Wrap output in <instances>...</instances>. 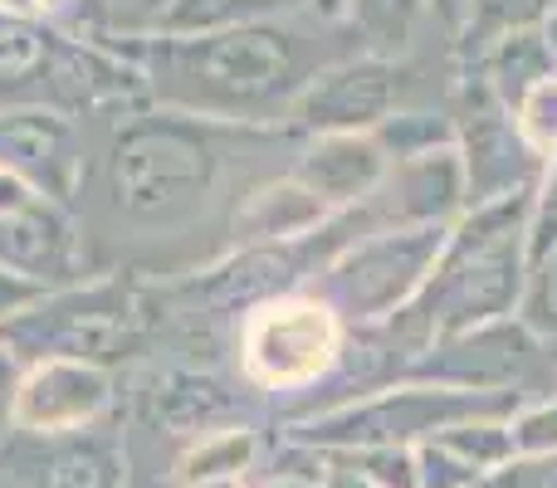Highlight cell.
<instances>
[{
    "label": "cell",
    "instance_id": "cell-20",
    "mask_svg": "<svg viewBox=\"0 0 557 488\" xmlns=\"http://www.w3.org/2000/svg\"><path fill=\"white\" fill-rule=\"evenodd\" d=\"M255 464H260V435L235 421V425H221V430H206L196 440H186L182 454H176L172 484L176 488L245 484V479H255Z\"/></svg>",
    "mask_w": 557,
    "mask_h": 488
},
{
    "label": "cell",
    "instance_id": "cell-38",
    "mask_svg": "<svg viewBox=\"0 0 557 488\" xmlns=\"http://www.w3.org/2000/svg\"><path fill=\"white\" fill-rule=\"evenodd\" d=\"M29 10H35V15H45V20L69 25V20H74V10H78V0H29Z\"/></svg>",
    "mask_w": 557,
    "mask_h": 488
},
{
    "label": "cell",
    "instance_id": "cell-33",
    "mask_svg": "<svg viewBox=\"0 0 557 488\" xmlns=\"http://www.w3.org/2000/svg\"><path fill=\"white\" fill-rule=\"evenodd\" d=\"M480 488H557V454H513Z\"/></svg>",
    "mask_w": 557,
    "mask_h": 488
},
{
    "label": "cell",
    "instance_id": "cell-10",
    "mask_svg": "<svg viewBox=\"0 0 557 488\" xmlns=\"http://www.w3.org/2000/svg\"><path fill=\"white\" fill-rule=\"evenodd\" d=\"M123 386L117 372L94 362H69V356H45L20 372L15 391V435H84L98 425L123 421Z\"/></svg>",
    "mask_w": 557,
    "mask_h": 488
},
{
    "label": "cell",
    "instance_id": "cell-7",
    "mask_svg": "<svg viewBox=\"0 0 557 488\" xmlns=\"http://www.w3.org/2000/svg\"><path fill=\"white\" fill-rule=\"evenodd\" d=\"M450 225H411V230H372L362 240L343 245L313 278L308 293H318L343 327H382L425 288L435 259L445 249Z\"/></svg>",
    "mask_w": 557,
    "mask_h": 488
},
{
    "label": "cell",
    "instance_id": "cell-35",
    "mask_svg": "<svg viewBox=\"0 0 557 488\" xmlns=\"http://www.w3.org/2000/svg\"><path fill=\"white\" fill-rule=\"evenodd\" d=\"M20 372H25V366L15 362V352H10L5 342H0V445L15 435V391H20Z\"/></svg>",
    "mask_w": 557,
    "mask_h": 488
},
{
    "label": "cell",
    "instance_id": "cell-30",
    "mask_svg": "<svg viewBox=\"0 0 557 488\" xmlns=\"http://www.w3.org/2000/svg\"><path fill=\"white\" fill-rule=\"evenodd\" d=\"M557 249V162H548L529 196V268Z\"/></svg>",
    "mask_w": 557,
    "mask_h": 488
},
{
    "label": "cell",
    "instance_id": "cell-29",
    "mask_svg": "<svg viewBox=\"0 0 557 488\" xmlns=\"http://www.w3.org/2000/svg\"><path fill=\"white\" fill-rule=\"evenodd\" d=\"M411 454H416V479H421V488H480L484 484V474L470 460H460L441 435L421 440Z\"/></svg>",
    "mask_w": 557,
    "mask_h": 488
},
{
    "label": "cell",
    "instance_id": "cell-22",
    "mask_svg": "<svg viewBox=\"0 0 557 488\" xmlns=\"http://www.w3.org/2000/svg\"><path fill=\"white\" fill-rule=\"evenodd\" d=\"M435 0H343V25L367 54L396 59L425 25Z\"/></svg>",
    "mask_w": 557,
    "mask_h": 488
},
{
    "label": "cell",
    "instance_id": "cell-17",
    "mask_svg": "<svg viewBox=\"0 0 557 488\" xmlns=\"http://www.w3.org/2000/svg\"><path fill=\"white\" fill-rule=\"evenodd\" d=\"M69 35L35 10H0V108H49Z\"/></svg>",
    "mask_w": 557,
    "mask_h": 488
},
{
    "label": "cell",
    "instance_id": "cell-37",
    "mask_svg": "<svg viewBox=\"0 0 557 488\" xmlns=\"http://www.w3.org/2000/svg\"><path fill=\"white\" fill-rule=\"evenodd\" d=\"M35 201H45V196H35L20 176L0 172V221H15V215H25Z\"/></svg>",
    "mask_w": 557,
    "mask_h": 488
},
{
    "label": "cell",
    "instance_id": "cell-16",
    "mask_svg": "<svg viewBox=\"0 0 557 488\" xmlns=\"http://www.w3.org/2000/svg\"><path fill=\"white\" fill-rule=\"evenodd\" d=\"M327 221H333V211H327L304 182H294L288 172L255 176V182L235 196L231 215H225L221 254H231V249L304 245V240H313Z\"/></svg>",
    "mask_w": 557,
    "mask_h": 488
},
{
    "label": "cell",
    "instance_id": "cell-27",
    "mask_svg": "<svg viewBox=\"0 0 557 488\" xmlns=\"http://www.w3.org/2000/svg\"><path fill=\"white\" fill-rule=\"evenodd\" d=\"M513 133H519V142L529 147V157L539 166L557 162V74L543 78L533 93H523V103L513 108Z\"/></svg>",
    "mask_w": 557,
    "mask_h": 488
},
{
    "label": "cell",
    "instance_id": "cell-5",
    "mask_svg": "<svg viewBox=\"0 0 557 488\" xmlns=\"http://www.w3.org/2000/svg\"><path fill=\"white\" fill-rule=\"evenodd\" d=\"M231 347H235L240 381L250 391L278 396V401L294 396L298 405L288 411V421H294L333 381L337 362L347 352V327L318 293L288 288V293L264 298L250 313L235 317Z\"/></svg>",
    "mask_w": 557,
    "mask_h": 488
},
{
    "label": "cell",
    "instance_id": "cell-26",
    "mask_svg": "<svg viewBox=\"0 0 557 488\" xmlns=\"http://www.w3.org/2000/svg\"><path fill=\"white\" fill-rule=\"evenodd\" d=\"M376 142L392 162H406V157H425L435 147H450L455 142V123L441 113H421V108H401L396 117H386L376 127Z\"/></svg>",
    "mask_w": 557,
    "mask_h": 488
},
{
    "label": "cell",
    "instance_id": "cell-3",
    "mask_svg": "<svg viewBox=\"0 0 557 488\" xmlns=\"http://www.w3.org/2000/svg\"><path fill=\"white\" fill-rule=\"evenodd\" d=\"M529 196L533 191L470 205L450 225L425 288L392 323H382L406 366L441 337L519 313L523 284H529Z\"/></svg>",
    "mask_w": 557,
    "mask_h": 488
},
{
    "label": "cell",
    "instance_id": "cell-39",
    "mask_svg": "<svg viewBox=\"0 0 557 488\" xmlns=\"http://www.w3.org/2000/svg\"><path fill=\"white\" fill-rule=\"evenodd\" d=\"M308 5H313L323 20H337V25H343V0H308Z\"/></svg>",
    "mask_w": 557,
    "mask_h": 488
},
{
    "label": "cell",
    "instance_id": "cell-32",
    "mask_svg": "<svg viewBox=\"0 0 557 488\" xmlns=\"http://www.w3.org/2000/svg\"><path fill=\"white\" fill-rule=\"evenodd\" d=\"M343 460H352L376 488H421L411 450H352V454H343Z\"/></svg>",
    "mask_w": 557,
    "mask_h": 488
},
{
    "label": "cell",
    "instance_id": "cell-14",
    "mask_svg": "<svg viewBox=\"0 0 557 488\" xmlns=\"http://www.w3.org/2000/svg\"><path fill=\"white\" fill-rule=\"evenodd\" d=\"M455 147L465 162V191L470 205H490L504 196L533 191L543 166L529 157V147L513 133V117L484 93L480 84H465V113L455 123Z\"/></svg>",
    "mask_w": 557,
    "mask_h": 488
},
{
    "label": "cell",
    "instance_id": "cell-11",
    "mask_svg": "<svg viewBox=\"0 0 557 488\" xmlns=\"http://www.w3.org/2000/svg\"><path fill=\"white\" fill-rule=\"evenodd\" d=\"M0 172L74 211L88 172V123L54 108H0Z\"/></svg>",
    "mask_w": 557,
    "mask_h": 488
},
{
    "label": "cell",
    "instance_id": "cell-8",
    "mask_svg": "<svg viewBox=\"0 0 557 488\" xmlns=\"http://www.w3.org/2000/svg\"><path fill=\"white\" fill-rule=\"evenodd\" d=\"M401 381L445 386V391H470V396L539 401V396L557 391V352L543 347L519 317H499V323L431 342L401 372Z\"/></svg>",
    "mask_w": 557,
    "mask_h": 488
},
{
    "label": "cell",
    "instance_id": "cell-36",
    "mask_svg": "<svg viewBox=\"0 0 557 488\" xmlns=\"http://www.w3.org/2000/svg\"><path fill=\"white\" fill-rule=\"evenodd\" d=\"M318 488H376V484L352 460H343V454H323V479H318Z\"/></svg>",
    "mask_w": 557,
    "mask_h": 488
},
{
    "label": "cell",
    "instance_id": "cell-21",
    "mask_svg": "<svg viewBox=\"0 0 557 488\" xmlns=\"http://www.w3.org/2000/svg\"><path fill=\"white\" fill-rule=\"evenodd\" d=\"M557 0H465L460 20H455V49H460L465 64L494 49L499 39L523 35V29H543V20L553 15Z\"/></svg>",
    "mask_w": 557,
    "mask_h": 488
},
{
    "label": "cell",
    "instance_id": "cell-23",
    "mask_svg": "<svg viewBox=\"0 0 557 488\" xmlns=\"http://www.w3.org/2000/svg\"><path fill=\"white\" fill-rule=\"evenodd\" d=\"M304 5L308 0H172L157 35H211V29L288 15V10H304Z\"/></svg>",
    "mask_w": 557,
    "mask_h": 488
},
{
    "label": "cell",
    "instance_id": "cell-34",
    "mask_svg": "<svg viewBox=\"0 0 557 488\" xmlns=\"http://www.w3.org/2000/svg\"><path fill=\"white\" fill-rule=\"evenodd\" d=\"M39 298H45V288H39V284H29V278L0 268V327L15 323V317L25 313V308H35Z\"/></svg>",
    "mask_w": 557,
    "mask_h": 488
},
{
    "label": "cell",
    "instance_id": "cell-6",
    "mask_svg": "<svg viewBox=\"0 0 557 488\" xmlns=\"http://www.w3.org/2000/svg\"><path fill=\"white\" fill-rule=\"evenodd\" d=\"M519 396H470L445 391V386H416L392 381L382 391H367L357 401H343L333 411L304 415L284 425V440L304 445L318 454H352V450H416L421 440L484 415H513Z\"/></svg>",
    "mask_w": 557,
    "mask_h": 488
},
{
    "label": "cell",
    "instance_id": "cell-28",
    "mask_svg": "<svg viewBox=\"0 0 557 488\" xmlns=\"http://www.w3.org/2000/svg\"><path fill=\"white\" fill-rule=\"evenodd\" d=\"M513 317H519V323L529 327L543 347H553V352H557V249L529 268L523 303H519V313H513Z\"/></svg>",
    "mask_w": 557,
    "mask_h": 488
},
{
    "label": "cell",
    "instance_id": "cell-13",
    "mask_svg": "<svg viewBox=\"0 0 557 488\" xmlns=\"http://www.w3.org/2000/svg\"><path fill=\"white\" fill-rule=\"evenodd\" d=\"M470 211L465 191L460 147H435L425 157L392 162L386 182L372 191V201L347 211L357 221V240L372 230H411V225H455Z\"/></svg>",
    "mask_w": 557,
    "mask_h": 488
},
{
    "label": "cell",
    "instance_id": "cell-40",
    "mask_svg": "<svg viewBox=\"0 0 557 488\" xmlns=\"http://www.w3.org/2000/svg\"><path fill=\"white\" fill-rule=\"evenodd\" d=\"M543 39H548V49H553V59H557V5H553V15L543 20Z\"/></svg>",
    "mask_w": 557,
    "mask_h": 488
},
{
    "label": "cell",
    "instance_id": "cell-9",
    "mask_svg": "<svg viewBox=\"0 0 557 488\" xmlns=\"http://www.w3.org/2000/svg\"><path fill=\"white\" fill-rule=\"evenodd\" d=\"M406 103V68L386 54H357L318 68L313 84L294 98L284 117L288 137L318 133H376L386 117H396Z\"/></svg>",
    "mask_w": 557,
    "mask_h": 488
},
{
    "label": "cell",
    "instance_id": "cell-41",
    "mask_svg": "<svg viewBox=\"0 0 557 488\" xmlns=\"http://www.w3.org/2000/svg\"><path fill=\"white\" fill-rule=\"evenodd\" d=\"M201 488H245V484H201Z\"/></svg>",
    "mask_w": 557,
    "mask_h": 488
},
{
    "label": "cell",
    "instance_id": "cell-12",
    "mask_svg": "<svg viewBox=\"0 0 557 488\" xmlns=\"http://www.w3.org/2000/svg\"><path fill=\"white\" fill-rule=\"evenodd\" d=\"M0 479L10 488H127V435L98 425L84 435H10L0 445Z\"/></svg>",
    "mask_w": 557,
    "mask_h": 488
},
{
    "label": "cell",
    "instance_id": "cell-19",
    "mask_svg": "<svg viewBox=\"0 0 557 488\" xmlns=\"http://www.w3.org/2000/svg\"><path fill=\"white\" fill-rule=\"evenodd\" d=\"M553 74H557V59H553L548 39H543V29H523V35L499 39V45L484 49L470 64V78L504 113H513V108L523 103V93H533V88Z\"/></svg>",
    "mask_w": 557,
    "mask_h": 488
},
{
    "label": "cell",
    "instance_id": "cell-31",
    "mask_svg": "<svg viewBox=\"0 0 557 488\" xmlns=\"http://www.w3.org/2000/svg\"><path fill=\"white\" fill-rule=\"evenodd\" d=\"M509 425L519 454H557V391L539 396V401H523L509 415Z\"/></svg>",
    "mask_w": 557,
    "mask_h": 488
},
{
    "label": "cell",
    "instance_id": "cell-18",
    "mask_svg": "<svg viewBox=\"0 0 557 488\" xmlns=\"http://www.w3.org/2000/svg\"><path fill=\"white\" fill-rule=\"evenodd\" d=\"M143 415L152 430L176 435V440H196L206 430L235 425V396L225 391V381H215L206 366H157L143 386Z\"/></svg>",
    "mask_w": 557,
    "mask_h": 488
},
{
    "label": "cell",
    "instance_id": "cell-15",
    "mask_svg": "<svg viewBox=\"0 0 557 488\" xmlns=\"http://www.w3.org/2000/svg\"><path fill=\"white\" fill-rule=\"evenodd\" d=\"M284 172L304 182L333 215H347L372 201V191L392 172V157L382 152L376 133H318L298 137Z\"/></svg>",
    "mask_w": 557,
    "mask_h": 488
},
{
    "label": "cell",
    "instance_id": "cell-1",
    "mask_svg": "<svg viewBox=\"0 0 557 488\" xmlns=\"http://www.w3.org/2000/svg\"><path fill=\"white\" fill-rule=\"evenodd\" d=\"M255 127H225L172 108L88 123V172L78 186V230L94 274H162V249L225 230L235 196L231 166L240 147L260 142Z\"/></svg>",
    "mask_w": 557,
    "mask_h": 488
},
{
    "label": "cell",
    "instance_id": "cell-25",
    "mask_svg": "<svg viewBox=\"0 0 557 488\" xmlns=\"http://www.w3.org/2000/svg\"><path fill=\"white\" fill-rule=\"evenodd\" d=\"M441 440L450 445L460 460H470L474 470L490 479L494 470H504V464L513 460V425L509 415H484V421H465V425H450V430H441Z\"/></svg>",
    "mask_w": 557,
    "mask_h": 488
},
{
    "label": "cell",
    "instance_id": "cell-2",
    "mask_svg": "<svg viewBox=\"0 0 557 488\" xmlns=\"http://www.w3.org/2000/svg\"><path fill=\"white\" fill-rule=\"evenodd\" d=\"M157 108L225 127L284 133L294 98L313 84L318 68L357 54L347 25L323 20L313 5L211 35H147L127 39Z\"/></svg>",
    "mask_w": 557,
    "mask_h": 488
},
{
    "label": "cell",
    "instance_id": "cell-24",
    "mask_svg": "<svg viewBox=\"0 0 557 488\" xmlns=\"http://www.w3.org/2000/svg\"><path fill=\"white\" fill-rule=\"evenodd\" d=\"M166 5H172V0H78L69 29H84V35H94V39L127 45V39L157 35Z\"/></svg>",
    "mask_w": 557,
    "mask_h": 488
},
{
    "label": "cell",
    "instance_id": "cell-4",
    "mask_svg": "<svg viewBox=\"0 0 557 488\" xmlns=\"http://www.w3.org/2000/svg\"><path fill=\"white\" fill-rule=\"evenodd\" d=\"M162 288L137 274H88L69 288H49L35 308L0 327V342L15 352L20 366L69 356L123 372L137 352H147L152 333L162 327Z\"/></svg>",
    "mask_w": 557,
    "mask_h": 488
}]
</instances>
